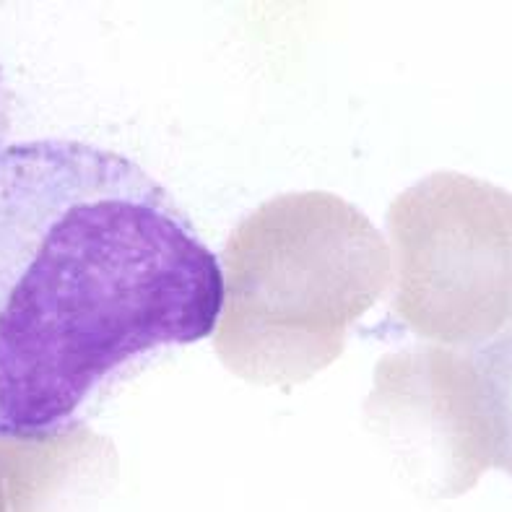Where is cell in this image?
Listing matches in <instances>:
<instances>
[{
	"mask_svg": "<svg viewBox=\"0 0 512 512\" xmlns=\"http://www.w3.org/2000/svg\"><path fill=\"white\" fill-rule=\"evenodd\" d=\"M224 302L221 260L130 156L0 149V440L65 432L130 362L211 336Z\"/></svg>",
	"mask_w": 512,
	"mask_h": 512,
	"instance_id": "cell-1",
	"label": "cell"
},
{
	"mask_svg": "<svg viewBox=\"0 0 512 512\" xmlns=\"http://www.w3.org/2000/svg\"><path fill=\"white\" fill-rule=\"evenodd\" d=\"M489 455L512 474V333L479 351Z\"/></svg>",
	"mask_w": 512,
	"mask_h": 512,
	"instance_id": "cell-2",
	"label": "cell"
},
{
	"mask_svg": "<svg viewBox=\"0 0 512 512\" xmlns=\"http://www.w3.org/2000/svg\"><path fill=\"white\" fill-rule=\"evenodd\" d=\"M11 112H13V94L6 81L3 65H0V149L6 146V138L11 133Z\"/></svg>",
	"mask_w": 512,
	"mask_h": 512,
	"instance_id": "cell-3",
	"label": "cell"
}]
</instances>
